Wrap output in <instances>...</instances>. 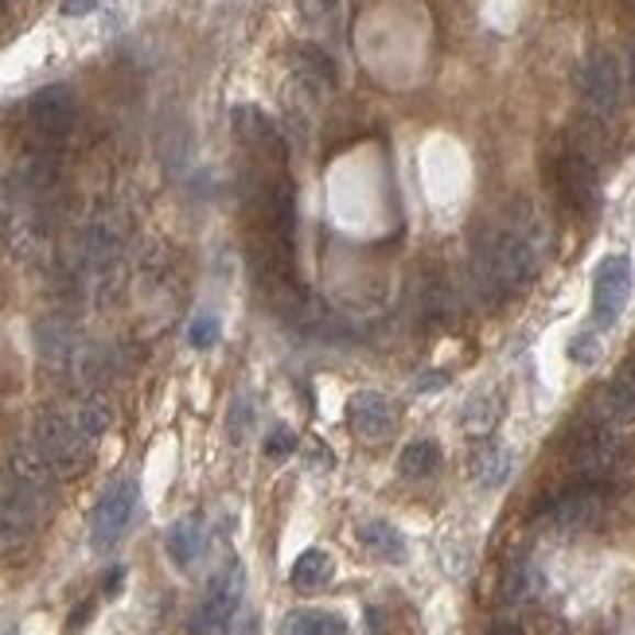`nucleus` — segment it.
<instances>
[{
  "instance_id": "obj_23",
  "label": "nucleus",
  "mask_w": 635,
  "mask_h": 635,
  "mask_svg": "<svg viewBox=\"0 0 635 635\" xmlns=\"http://www.w3.org/2000/svg\"><path fill=\"white\" fill-rule=\"evenodd\" d=\"M538 592V569L526 558H515L503 573V601L506 604H526Z\"/></svg>"
},
{
  "instance_id": "obj_9",
  "label": "nucleus",
  "mask_w": 635,
  "mask_h": 635,
  "mask_svg": "<svg viewBox=\"0 0 635 635\" xmlns=\"http://www.w3.org/2000/svg\"><path fill=\"white\" fill-rule=\"evenodd\" d=\"M133 511H137V483L133 480H118L102 491L94 515H90V546L94 549H110L121 534L130 531Z\"/></svg>"
},
{
  "instance_id": "obj_18",
  "label": "nucleus",
  "mask_w": 635,
  "mask_h": 635,
  "mask_svg": "<svg viewBox=\"0 0 635 635\" xmlns=\"http://www.w3.org/2000/svg\"><path fill=\"white\" fill-rule=\"evenodd\" d=\"M164 546H168V558H172L176 566L191 569V566H196V558H199V549H203V523H199L196 515L180 519V523L168 531Z\"/></svg>"
},
{
  "instance_id": "obj_7",
  "label": "nucleus",
  "mask_w": 635,
  "mask_h": 635,
  "mask_svg": "<svg viewBox=\"0 0 635 635\" xmlns=\"http://www.w3.org/2000/svg\"><path fill=\"white\" fill-rule=\"evenodd\" d=\"M627 301H632V261L624 254H612L597 266V277H592V324L612 327L624 316Z\"/></svg>"
},
{
  "instance_id": "obj_19",
  "label": "nucleus",
  "mask_w": 635,
  "mask_h": 635,
  "mask_svg": "<svg viewBox=\"0 0 635 635\" xmlns=\"http://www.w3.org/2000/svg\"><path fill=\"white\" fill-rule=\"evenodd\" d=\"M281 635H347L344 616L324 609H297L281 620Z\"/></svg>"
},
{
  "instance_id": "obj_15",
  "label": "nucleus",
  "mask_w": 635,
  "mask_h": 635,
  "mask_svg": "<svg viewBox=\"0 0 635 635\" xmlns=\"http://www.w3.org/2000/svg\"><path fill=\"white\" fill-rule=\"evenodd\" d=\"M231 121H234V133H238L242 145L258 148V153L281 156V133H277V125L258 110V105H238Z\"/></svg>"
},
{
  "instance_id": "obj_14",
  "label": "nucleus",
  "mask_w": 635,
  "mask_h": 635,
  "mask_svg": "<svg viewBox=\"0 0 635 635\" xmlns=\"http://www.w3.org/2000/svg\"><path fill=\"white\" fill-rule=\"evenodd\" d=\"M511 468H515L511 448H503L499 441H483V445L468 456V476H472L476 488H488V491L503 488V483L511 480Z\"/></svg>"
},
{
  "instance_id": "obj_16",
  "label": "nucleus",
  "mask_w": 635,
  "mask_h": 635,
  "mask_svg": "<svg viewBox=\"0 0 635 635\" xmlns=\"http://www.w3.org/2000/svg\"><path fill=\"white\" fill-rule=\"evenodd\" d=\"M332 577H335V561H332V554H327V549H320V546L304 549L301 558L292 561V569H289L292 589H301V592L324 589Z\"/></svg>"
},
{
  "instance_id": "obj_4",
  "label": "nucleus",
  "mask_w": 635,
  "mask_h": 635,
  "mask_svg": "<svg viewBox=\"0 0 635 635\" xmlns=\"http://www.w3.org/2000/svg\"><path fill=\"white\" fill-rule=\"evenodd\" d=\"M242 592H246V569H242V561H226L215 573V581L207 584V597L199 601L196 616H191V632L226 635L231 620L242 609Z\"/></svg>"
},
{
  "instance_id": "obj_33",
  "label": "nucleus",
  "mask_w": 635,
  "mask_h": 635,
  "mask_svg": "<svg viewBox=\"0 0 635 635\" xmlns=\"http://www.w3.org/2000/svg\"><path fill=\"white\" fill-rule=\"evenodd\" d=\"M491 635H523V632H519L515 624H506V620H503V624H495V627H491Z\"/></svg>"
},
{
  "instance_id": "obj_13",
  "label": "nucleus",
  "mask_w": 635,
  "mask_h": 635,
  "mask_svg": "<svg viewBox=\"0 0 635 635\" xmlns=\"http://www.w3.org/2000/svg\"><path fill=\"white\" fill-rule=\"evenodd\" d=\"M347 421H352V430L359 433V437L387 441L398 421V405L390 402L387 394H378V390H359V394H352V402H347Z\"/></svg>"
},
{
  "instance_id": "obj_6",
  "label": "nucleus",
  "mask_w": 635,
  "mask_h": 635,
  "mask_svg": "<svg viewBox=\"0 0 635 635\" xmlns=\"http://www.w3.org/2000/svg\"><path fill=\"white\" fill-rule=\"evenodd\" d=\"M604 483H589V480H577L569 483L566 491L558 495H549L546 506H542V515L554 531H589L604 519Z\"/></svg>"
},
{
  "instance_id": "obj_35",
  "label": "nucleus",
  "mask_w": 635,
  "mask_h": 635,
  "mask_svg": "<svg viewBox=\"0 0 635 635\" xmlns=\"http://www.w3.org/2000/svg\"><path fill=\"white\" fill-rule=\"evenodd\" d=\"M632 12H635V0H632Z\"/></svg>"
},
{
  "instance_id": "obj_22",
  "label": "nucleus",
  "mask_w": 635,
  "mask_h": 635,
  "mask_svg": "<svg viewBox=\"0 0 635 635\" xmlns=\"http://www.w3.org/2000/svg\"><path fill=\"white\" fill-rule=\"evenodd\" d=\"M499 413H503V398L495 394V390H488V394H476L472 402L464 405V430L472 433V437H488L491 430H495Z\"/></svg>"
},
{
  "instance_id": "obj_27",
  "label": "nucleus",
  "mask_w": 635,
  "mask_h": 635,
  "mask_svg": "<svg viewBox=\"0 0 635 635\" xmlns=\"http://www.w3.org/2000/svg\"><path fill=\"white\" fill-rule=\"evenodd\" d=\"M249 430H254V402H249V394H238L231 402V413H226V433H231L234 445H242Z\"/></svg>"
},
{
  "instance_id": "obj_21",
  "label": "nucleus",
  "mask_w": 635,
  "mask_h": 635,
  "mask_svg": "<svg viewBox=\"0 0 635 635\" xmlns=\"http://www.w3.org/2000/svg\"><path fill=\"white\" fill-rule=\"evenodd\" d=\"M70 421L78 425V433L94 445L98 437H102L105 430L113 425V410H110V402L105 398H98V394H90V398H82V402L75 405V413H70Z\"/></svg>"
},
{
  "instance_id": "obj_29",
  "label": "nucleus",
  "mask_w": 635,
  "mask_h": 635,
  "mask_svg": "<svg viewBox=\"0 0 635 635\" xmlns=\"http://www.w3.org/2000/svg\"><path fill=\"white\" fill-rule=\"evenodd\" d=\"M292 448H297V433H292L289 425H274V433L266 437V456L281 460V456H289Z\"/></svg>"
},
{
  "instance_id": "obj_2",
  "label": "nucleus",
  "mask_w": 635,
  "mask_h": 635,
  "mask_svg": "<svg viewBox=\"0 0 635 635\" xmlns=\"http://www.w3.org/2000/svg\"><path fill=\"white\" fill-rule=\"evenodd\" d=\"M569 468L577 472V480H589V483H604L620 472L624 464V445H620L616 430L601 425V421H584L577 425L573 437H569Z\"/></svg>"
},
{
  "instance_id": "obj_30",
  "label": "nucleus",
  "mask_w": 635,
  "mask_h": 635,
  "mask_svg": "<svg viewBox=\"0 0 635 635\" xmlns=\"http://www.w3.org/2000/svg\"><path fill=\"white\" fill-rule=\"evenodd\" d=\"M569 359H573V363H592V359H597V339H592V332L577 335L573 344H569Z\"/></svg>"
},
{
  "instance_id": "obj_32",
  "label": "nucleus",
  "mask_w": 635,
  "mask_h": 635,
  "mask_svg": "<svg viewBox=\"0 0 635 635\" xmlns=\"http://www.w3.org/2000/svg\"><path fill=\"white\" fill-rule=\"evenodd\" d=\"M445 382H448V378L433 370V375H421V378H417V390L425 394V390H437V387H445Z\"/></svg>"
},
{
  "instance_id": "obj_8",
  "label": "nucleus",
  "mask_w": 635,
  "mask_h": 635,
  "mask_svg": "<svg viewBox=\"0 0 635 635\" xmlns=\"http://www.w3.org/2000/svg\"><path fill=\"white\" fill-rule=\"evenodd\" d=\"M577 90H581L584 105H589L597 118L616 110L620 90H624V67L612 52L597 47L589 59L581 63V75H577Z\"/></svg>"
},
{
  "instance_id": "obj_5",
  "label": "nucleus",
  "mask_w": 635,
  "mask_h": 635,
  "mask_svg": "<svg viewBox=\"0 0 635 635\" xmlns=\"http://www.w3.org/2000/svg\"><path fill=\"white\" fill-rule=\"evenodd\" d=\"M549 180H554V191L558 199L577 211V215H592L601 207V180H597V164H592L589 153L581 148H566V153L554 156L549 164Z\"/></svg>"
},
{
  "instance_id": "obj_28",
  "label": "nucleus",
  "mask_w": 635,
  "mask_h": 635,
  "mask_svg": "<svg viewBox=\"0 0 635 635\" xmlns=\"http://www.w3.org/2000/svg\"><path fill=\"white\" fill-rule=\"evenodd\" d=\"M188 344L196 347V352H207V347H215V344H219V316L203 312V316L191 320V327H188Z\"/></svg>"
},
{
  "instance_id": "obj_1",
  "label": "nucleus",
  "mask_w": 635,
  "mask_h": 635,
  "mask_svg": "<svg viewBox=\"0 0 635 635\" xmlns=\"http://www.w3.org/2000/svg\"><path fill=\"white\" fill-rule=\"evenodd\" d=\"M538 234L542 226L526 219H511L503 226H488L472 246V281L480 297L503 301L511 292L534 281L538 274Z\"/></svg>"
},
{
  "instance_id": "obj_36",
  "label": "nucleus",
  "mask_w": 635,
  "mask_h": 635,
  "mask_svg": "<svg viewBox=\"0 0 635 635\" xmlns=\"http://www.w3.org/2000/svg\"><path fill=\"white\" fill-rule=\"evenodd\" d=\"M0 4H4V0H0Z\"/></svg>"
},
{
  "instance_id": "obj_17",
  "label": "nucleus",
  "mask_w": 635,
  "mask_h": 635,
  "mask_svg": "<svg viewBox=\"0 0 635 635\" xmlns=\"http://www.w3.org/2000/svg\"><path fill=\"white\" fill-rule=\"evenodd\" d=\"M359 542L382 561H405V538L398 526L382 523V519H367L359 523Z\"/></svg>"
},
{
  "instance_id": "obj_20",
  "label": "nucleus",
  "mask_w": 635,
  "mask_h": 635,
  "mask_svg": "<svg viewBox=\"0 0 635 635\" xmlns=\"http://www.w3.org/2000/svg\"><path fill=\"white\" fill-rule=\"evenodd\" d=\"M441 468V448L437 441H410L398 456V472L405 480H430L433 472Z\"/></svg>"
},
{
  "instance_id": "obj_24",
  "label": "nucleus",
  "mask_w": 635,
  "mask_h": 635,
  "mask_svg": "<svg viewBox=\"0 0 635 635\" xmlns=\"http://www.w3.org/2000/svg\"><path fill=\"white\" fill-rule=\"evenodd\" d=\"M453 312H456V304H453V289H448V281H441V277H425V281H421V316L430 320V324H445Z\"/></svg>"
},
{
  "instance_id": "obj_11",
  "label": "nucleus",
  "mask_w": 635,
  "mask_h": 635,
  "mask_svg": "<svg viewBox=\"0 0 635 635\" xmlns=\"http://www.w3.org/2000/svg\"><path fill=\"white\" fill-rule=\"evenodd\" d=\"M27 125L44 145H55L70 133L75 125V98H70L67 87H47L40 94H32L27 102Z\"/></svg>"
},
{
  "instance_id": "obj_31",
  "label": "nucleus",
  "mask_w": 635,
  "mask_h": 635,
  "mask_svg": "<svg viewBox=\"0 0 635 635\" xmlns=\"http://www.w3.org/2000/svg\"><path fill=\"white\" fill-rule=\"evenodd\" d=\"M98 9V0H63V16H90Z\"/></svg>"
},
{
  "instance_id": "obj_3",
  "label": "nucleus",
  "mask_w": 635,
  "mask_h": 635,
  "mask_svg": "<svg viewBox=\"0 0 635 635\" xmlns=\"http://www.w3.org/2000/svg\"><path fill=\"white\" fill-rule=\"evenodd\" d=\"M32 441H35V448L44 453L47 468H52L59 480H70V476L82 472L90 464V448H94L82 433H78L70 413H44V417L35 421Z\"/></svg>"
},
{
  "instance_id": "obj_25",
  "label": "nucleus",
  "mask_w": 635,
  "mask_h": 635,
  "mask_svg": "<svg viewBox=\"0 0 635 635\" xmlns=\"http://www.w3.org/2000/svg\"><path fill=\"white\" fill-rule=\"evenodd\" d=\"M297 67H301L304 78H312V82H320V87H335V78H339L335 75V59L316 44L297 47Z\"/></svg>"
},
{
  "instance_id": "obj_26",
  "label": "nucleus",
  "mask_w": 635,
  "mask_h": 635,
  "mask_svg": "<svg viewBox=\"0 0 635 635\" xmlns=\"http://www.w3.org/2000/svg\"><path fill=\"white\" fill-rule=\"evenodd\" d=\"M304 24L316 32H339L344 27V0H297Z\"/></svg>"
},
{
  "instance_id": "obj_34",
  "label": "nucleus",
  "mask_w": 635,
  "mask_h": 635,
  "mask_svg": "<svg viewBox=\"0 0 635 635\" xmlns=\"http://www.w3.org/2000/svg\"><path fill=\"white\" fill-rule=\"evenodd\" d=\"M627 87H632L635 94V47H632V63H627Z\"/></svg>"
},
{
  "instance_id": "obj_12",
  "label": "nucleus",
  "mask_w": 635,
  "mask_h": 635,
  "mask_svg": "<svg viewBox=\"0 0 635 635\" xmlns=\"http://www.w3.org/2000/svg\"><path fill=\"white\" fill-rule=\"evenodd\" d=\"M589 417L601 421V425H609V430H616V433L635 425V367L620 370L612 382H604L601 394L592 398Z\"/></svg>"
},
{
  "instance_id": "obj_10",
  "label": "nucleus",
  "mask_w": 635,
  "mask_h": 635,
  "mask_svg": "<svg viewBox=\"0 0 635 635\" xmlns=\"http://www.w3.org/2000/svg\"><path fill=\"white\" fill-rule=\"evenodd\" d=\"M121 226L113 223L110 215H98L94 223L87 226V238H82V266H87V277L98 292H105V281H113L121 269Z\"/></svg>"
}]
</instances>
